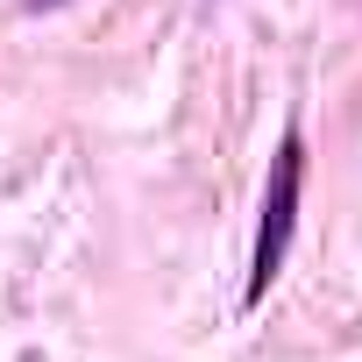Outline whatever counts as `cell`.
<instances>
[{"instance_id":"obj_1","label":"cell","mask_w":362,"mask_h":362,"mask_svg":"<svg viewBox=\"0 0 362 362\" xmlns=\"http://www.w3.org/2000/svg\"><path fill=\"white\" fill-rule=\"evenodd\" d=\"M298 185H305V142L291 128L270 156V185H263V221H256V256H249V305L284 270V249H291V228H298Z\"/></svg>"}]
</instances>
